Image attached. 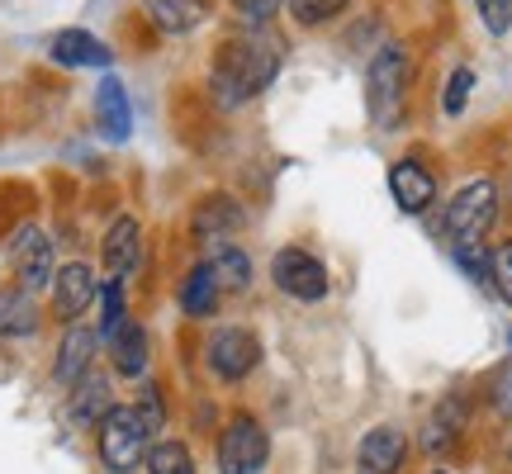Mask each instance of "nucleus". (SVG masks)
I'll return each instance as SVG.
<instances>
[{
	"label": "nucleus",
	"mask_w": 512,
	"mask_h": 474,
	"mask_svg": "<svg viewBox=\"0 0 512 474\" xmlns=\"http://www.w3.org/2000/svg\"><path fill=\"white\" fill-rule=\"evenodd\" d=\"M95 356H100V332L81 318V323H67L62 337H57V351H53V384L57 389H72L81 375L95 370Z\"/></svg>",
	"instance_id": "nucleus-13"
},
{
	"label": "nucleus",
	"mask_w": 512,
	"mask_h": 474,
	"mask_svg": "<svg viewBox=\"0 0 512 474\" xmlns=\"http://www.w3.org/2000/svg\"><path fill=\"white\" fill-rule=\"evenodd\" d=\"M133 408H138V418L147 422V432H152V437L166 427V394H162V384L152 380V375L138 380V399H133Z\"/></svg>",
	"instance_id": "nucleus-28"
},
{
	"label": "nucleus",
	"mask_w": 512,
	"mask_h": 474,
	"mask_svg": "<svg viewBox=\"0 0 512 474\" xmlns=\"http://www.w3.org/2000/svg\"><path fill=\"white\" fill-rule=\"evenodd\" d=\"M470 427V399L465 394H446V399L427 413V427H422V451L432 460H446L456 451V441L465 437Z\"/></svg>",
	"instance_id": "nucleus-16"
},
{
	"label": "nucleus",
	"mask_w": 512,
	"mask_h": 474,
	"mask_svg": "<svg viewBox=\"0 0 512 474\" xmlns=\"http://www.w3.org/2000/svg\"><path fill=\"white\" fill-rule=\"evenodd\" d=\"M114 408V389H110V375H100V370H91V375H81V380L67 389V418H72V427H100V418Z\"/></svg>",
	"instance_id": "nucleus-19"
},
{
	"label": "nucleus",
	"mask_w": 512,
	"mask_h": 474,
	"mask_svg": "<svg viewBox=\"0 0 512 474\" xmlns=\"http://www.w3.org/2000/svg\"><path fill=\"white\" fill-rule=\"evenodd\" d=\"M143 470L147 474H200L195 470L190 446H185V441H171V437H162V441H152V446H147Z\"/></svg>",
	"instance_id": "nucleus-26"
},
{
	"label": "nucleus",
	"mask_w": 512,
	"mask_h": 474,
	"mask_svg": "<svg viewBox=\"0 0 512 474\" xmlns=\"http://www.w3.org/2000/svg\"><path fill=\"white\" fill-rule=\"evenodd\" d=\"M48 57L57 67H72V72H110L114 48L105 38H95L91 29H57L48 38Z\"/></svg>",
	"instance_id": "nucleus-14"
},
{
	"label": "nucleus",
	"mask_w": 512,
	"mask_h": 474,
	"mask_svg": "<svg viewBox=\"0 0 512 474\" xmlns=\"http://www.w3.org/2000/svg\"><path fill=\"white\" fill-rule=\"evenodd\" d=\"M176 304H181V313L190 318V323H209V318L219 313L223 290H219V280H214V271H209L204 261H195V266L181 275V285H176Z\"/></svg>",
	"instance_id": "nucleus-21"
},
{
	"label": "nucleus",
	"mask_w": 512,
	"mask_h": 474,
	"mask_svg": "<svg viewBox=\"0 0 512 474\" xmlns=\"http://www.w3.org/2000/svg\"><path fill=\"white\" fill-rule=\"evenodd\" d=\"M432 474H446V470H432Z\"/></svg>",
	"instance_id": "nucleus-34"
},
{
	"label": "nucleus",
	"mask_w": 512,
	"mask_h": 474,
	"mask_svg": "<svg viewBox=\"0 0 512 474\" xmlns=\"http://www.w3.org/2000/svg\"><path fill=\"white\" fill-rule=\"evenodd\" d=\"M91 110H95V133L105 143H128L133 138V100H128V86L114 72L100 76Z\"/></svg>",
	"instance_id": "nucleus-15"
},
{
	"label": "nucleus",
	"mask_w": 512,
	"mask_h": 474,
	"mask_svg": "<svg viewBox=\"0 0 512 474\" xmlns=\"http://www.w3.org/2000/svg\"><path fill=\"white\" fill-rule=\"evenodd\" d=\"M271 285L294 304H323L332 294V275L328 266L309 252V247H280L271 256Z\"/></svg>",
	"instance_id": "nucleus-8"
},
{
	"label": "nucleus",
	"mask_w": 512,
	"mask_h": 474,
	"mask_svg": "<svg viewBox=\"0 0 512 474\" xmlns=\"http://www.w3.org/2000/svg\"><path fill=\"white\" fill-rule=\"evenodd\" d=\"M479 10V24H484V34L503 38L512 29V0H475Z\"/></svg>",
	"instance_id": "nucleus-32"
},
{
	"label": "nucleus",
	"mask_w": 512,
	"mask_h": 474,
	"mask_svg": "<svg viewBox=\"0 0 512 474\" xmlns=\"http://www.w3.org/2000/svg\"><path fill=\"white\" fill-rule=\"evenodd\" d=\"M228 10L238 15L242 29H271L285 15V0H228Z\"/></svg>",
	"instance_id": "nucleus-29"
},
{
	"label": "nucleus",
	"mask_w": 512,
	"mask_h": 474,
	"mask_svg": "<svg viewBox=\"0 0 512 474\" xmlns=\"http://www.w3.org/2000/svg\"><path fill=\"white\" fill-rule=\"evenodd\" d=\"M403 465H408V437L399 427L380 422L356 441V474H403Z\"/></svg>",
	"instance_id": "nucleus-17"
},
{
	"label": "nucleus",
	"mask_w": 512,
	"mask_h": 474,
	"mask_svg": "<svg viewBox=\"0 0 512 474\" xmlns=\"http://www.w3.org/2000/svg\"><path fill=\"white\" fill-rule=\"evenodd\" d=\"M95 299H100V271H95L91 261H62L53 275V285H48V304H53V318L67 328V323H81L86 313L95 309Z\"/></svg>",
	"instance_id": "nucleus-9"
},
{
	"label": "nucleus",
	"mask_w": 512,
	"mask_h": 474,
	"mask_svg": "<svg viewBox=\"0 0 512 474\" xmlns=\"http://www.w3.org/2000/svg\"><path fill=\"white\" fill-rule=\"evenodd\" d=\"M351 0H285V15H290L294 29H304V34H313V29H328L332 19L347 15Z\"/></svg>",
	"instance_id": "nucleus-25"
},
{
	"label": "nucleus",
	"mask_w": 512,
	"mask_h": 474,
	"mask_svg": "<svg viewBox=\"0 0 512 474\" xmlns=\"http://www.w3.org/2000/svg\"><path fill=\"white\" fill-rule=\"evenodd\" d=\"M209 15H214V0H143V19L162 38L195 34Z\"/></svg>",
	"instance_id": "nucleus-18"
},
{
	"label": "nucleus",
	"mask_w": 512,
	"mask_h": 474,
	"mask_svg": "<svg viewBox=\"0 0 512 474\" xmlns=\"http://www.w3.org/2000/svg\"><path fill=\"white\" fill-rule=\"evenodd\" d=\"M185 228H190V237H195L200 247L233 242V237L247 228V209H242L238 195H228V190H209V195H200V200L190 204Z\"/></svg>",
	"instance_id": "nucleus-11"
},
{
	"label": "nucleus",
	"mask_w": 512,
	"mask_h": 474,
	"mask_svg": "<svg viewBox=\"0 0 512 474\" xmlns=\"http://www.w3.org/2000/svg\"><path fill=\"white\" fill-rule=\"evenodd\" d=\"M470 91H475V67H451L446 86H441V114H446V119H460L465 105H470Z\"/></svg>",
	"instance_id": "nucleus-27"
},
{
	"label": "nucleus",
	"mask_w": 512,
	"mask_h": 474,
	"mask_svg": "<svg viewBox=\"0 0 512 474\" xmlns=\"http://www.w3.org/2000/svg\"><path fill=\"white\" fill-rule=\"evenodd\" d=\"M503 219V190H498L494 176H475L465 181L446 200L441 209V233H446V247H460V242H489V233Z\"/></svg>",
	"instance_id": "nucleus-3"
},
{
	"label": "nucleus",
	"mask_w": 512,
	"mask_h": 474,
	"mask_svg": "<svg viewBox=\"0 0 512 474\" xmlns=\"http://www.w3.org/2000/svg\"><path fill=\"white\" fill-rule=\"evenodd\" d=\"M451 256H456V266L475 285H489V256H494V247L489 242H460V247H451Z\"/></svg>",
	"instance_id": "nucleus-30"
},
{
	"label": "nucleus",
	"mask_w": 512,
	"mask_h": 474,
	"mask_svg": "<svg viewBox=\"0 0 512 474\" xmlns=\"http://www.w3.org/2000/svg\"><path fill=\"white\" fill-rule=\"evenodd\" d=\"M508 465H512V446H508Z\"/></svg>",
	"instance_id": "nucleus-33"
},
{
	"label": "nucleus",
	"mask_w": 512,
	"mask_h": 474,
	"mask_svg": "<svg viewBox=\"0 0 512 474\" xmlns=\"http://www.w3.org/2000/svg\"><path fill=\"white\" fill-rule=\"evenodd\" d=\"M489 285L498 290L503 304H512V237L508 242H498L494 256H489Z\"/></svg>",
	"instance_id": "nucleus-31"
},
{
	"label": "nucleus",
	"mask_w": 512,
	"mask_h": 474,
	"mask_svg": "<svg viewBox=\"0 0 512 474\" xmlns=\"http://www.w3.org/2000/svg\"><path fill=\"white\" fill-rule=\"evenodd\" d=\"M413 76H418V62H413V48L403 38H384L380 48L370 53L366 67V114L380 133H394L408 119V95H413Z\"/></svg>",
	"instance_id": "nucleus-2"
},
{
	"label": "nucleus",
	"mask_w": 512,
	"mask_h": 474,
	"mask_svg": "<svg viewBox=\"0 0 512 474\" xmlns=\"http://www.w3.org/2000/svg\"><path fill=\"white\" fill-rule=\"evenodd\" d=\"M271 465V432L256 413H233L214 441V470L219 474H261Z\"/></svg>",
	"instance_id": "nucleus-6"
},
{
	"label": "nucleus",
	"mask_w": 512,
	"mask_h": 474,
	"mask_svg": "<svg viewBox=\"0 0 512 474\" xmlns=\"http://www.w3.org/2000/svg\"><path fill=\"white\" fill-rule=\"evenodd\" d=\"M105 351H110V370L119 380H143L147 370H152V332H147L138 318H128L124 332H119Z\"/></svg>",
	"instance_id": "nucleus-20"
},
{
	"label": "nucleus",
	"mask_w": 512,
	"mask_h": 474,
	"mask_svg": "<svg viewBox=\"0 0 512 474\" xmlns=\"http://www.w3.org/2000/svg\"><path fill=\"white\" fill-rule=\"evenodd\" d=\"M200 261L209 266V271H214V280H219L223 294H247V290H252L256 261L242 252L238 242H214V247H204Z\"/></svg>",
	"instance_id": "nucleus-22"
},
{
	"label": "nucleus",
	"mask_w": 512,
	"mask_h": 474,
	"mask_svg": "<svg viewBox=\"0 0 512 474\" xmlns=\"http://www.w3.org/2000/svg\"><path fill=\"white\" fill-rule=\"evenodd\" d=\"M100 347H110L114 337L124 332V323H128V285L124 280H100Z\"/></svg>",
	"instance_id": "nucleus-24"
},
{
	"label": "nucleus",
	"mask_w": 512,
	"mask_h": 474,
	"mask_svg": "<svg viewBox=\"0 0 512 474\" xmlns=\"http://www.w3.org/2000/svg\"><path fill=\"white\" fill-rule=\"evenodd\" d=\"M143 219L138 214H114L110 223H105V233H100V280H124L143 266Z\"/></svg>",
	"instance_id": "nucleus-12"
},
{
	"label": "nucleus",
	"mask_w": 512,
	"mask_h": 474,
	"mask_svg": "<svg viewBox=\"0 0 512 474\" xmlns=\"http://www.w3.org/2000/svg\"><path fill=\"white\" fill-rule=\"evenodd\" d=\"M389 200H394V209L403 219H427L441 200L437 171L422 157H394L389 162Z\"/></svg>",
	"instance_id": "nucleus-10"
},
{
	"label": "nucleus",
	"mask_w": 512,
	"mask_h": 474,
	"mask_svg": "<svg viewBox=\"0 0 512 474\" xmlns=\"http://www.w3.org/2000/svg\"><path fill=\"white\" fill-rule=\"evenodd\" d=\"M5 261H10V275H15V285L19 290H29V294H43L48 285H53V275H57V242L48 237V228L34 219H24L15 228V233L5 237Z\"/></svg>",
	"instance_id": "nucleus-5"
},
{
	"label": "nucleus",
	"mask_w": 512,
	"mask_h": 474,
	"mask_svg": "<svg viewBox=\"0 0 512 474\" xmlns=\"http://www.w3.org/2000/svg\"><path fill=\"white\" fill-rule=\"evenodd\" d=\"M261 365V337L242 323H219L204 337V370L219 384H242Z\"/></svg>",
	"instance_id": "nucleus-7"
},
{
	"label": "nucleus",
	"mask_w": 512,
	"mask_h": 474,
	"mask_svg": "<svg viewBox=\"0 0 512 474\" xmlns=\"http://www.w3.org/2000/svg\"><path fill=\"white\" fill-rule=\"evenodd\" d=\"M147 446H152V432H147V422L138 418L133 403H114L95 427V451H100V465L110 474H133L147 460Z\"/></svg>",
	"instance_id": "nucleus-4"
},
{
	"label": "nucleus",
	"mask_w": 512,
	"mask_h": 474,
	"mask_svg": "<svg viewBox=\"0 0 512 474\" xmlns=\"http://www.w3.org/2000/svg\"><path fill=\"white\" fill-rule=\"evenodd\" d=\"M280 67H285V43L271 29H238L214 48L204 86L219 110H242L280 81Z\"/></svg>",
	"instance_id": "nucleus-1"
},
{
	"label": "nucleus",
	"mask_w": 512,
	"mask_h": 474,
	"mask_svg": "<svg viewBox=\"0 0 512 474\" xmlns=\"http://www.w3.org/2000/svg\"><path fill=\"white\" fill-rule=\"evenodd\" d=\"M43 328V309H38V294L5 285L0 290V342H24Z\"/></svg>",
	"instance_id": "nucleus-23"
}]
</instances>
